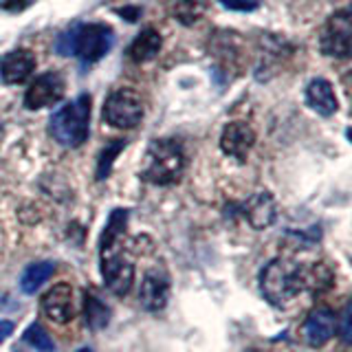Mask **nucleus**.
<instances>
[{
    "label": "nucleus",
    "mask_w": 352,
    "mask_h": 352,
    "mask_svg": "<svg viewBox=\"0 0 352 352\" xmlns=\"http://www.w3.org/2000/svg\"><path fill=\"white\" fill-rule=\"evenodd\" d=\"M128 225L126 209H115L102 236V278L110 293L128 295L135 282V264L124 247V234Z\"/></svg>",
    "instance_id": "f257e3e1"
},
{
    "label": "nucleus",
    "mask_w": 352,
    "mask_h": 352,
    "mask_svg": "<svg viewBox=\"0 0 352 352\" xmlns=\"http://www.w3.org/2000/svg\"><path fill=\"white\" fill-rule=\"evenodd\" d=\"M36 69V55L27 49H16L0 60V80L5 84H20Z\"/></svg>",
    "instance_id": "f8f14e48"
},
{
    "label": "nucleus",
    "mask_w": 352,
    "mask_h": 352,
    "mask_svg": "<svg viewBox=\"0 0 352 352\" xmlns=\"http://www.w3.org/2000/svg\"><path fill=\"white\" fill-rule=\"evenodd\" d=\"M220 5L234 11H251L260 5V0H220Z\"/></svg>",
    "instance_id": "b1692460"
},
{
    "label": "nucleus",
    "mask_w": 352,
    "mask_h": 352,
    "mask_svg": "<svg viewBox=\"0 0 352 352\" xmlns=\"http://www.w3.org/2000/svg\"><path fill=\"white\" fill-rule=\"evenodd\" d=\"M174 18L181 22V25H194V22L203 16L205 3L203 0H176L174 3Z\"/></svg>",
    "instance_id": "aec40b11"
},
{
    "label": "nucleus",
    "mask_w": 352,
    "mask_h": 352,
    "mask_svg": "<svg viewBox=\"0 0 352 352\" xmlns=\"http://www.w3.org/2000/svg\"><path fill=\"white\" fill-rule=\"evenodd\" d=\"M350 36H352L350 11L339 9L328 18L322 31V38H319V47H322L324 55H328V58L344 60L350 55Z\"/></svg>",
    "instance_id": "0eeeda50"
},
{
    "label": "nucleus",
    "mask_w": 352,
    "mask_h": 352,
    "mask_svg": "<svg viewBox=\"0 0 352 352\" xmlns=\"http://www.w3.org/2000/svg\"><path fill=\"white\" fill-rule=\"evenodd\" d=\"M126 148V141H113L110 146L104 148V152L99 154V161H97V179L104 181L106 176L110 174V168H113V161L117 159V154Z\"/></svg>",
    "instance_id": "412c9836"
},
{
    "label": "nucleus",
    "mask_w": 352,
    "mask_h": 352,
    "mask_svg": "<svg viewBox=\"0 0 352 352\" xmlns=\"http://www.w3.org/2000/svg\"><path fill=\"white\" fill-rule=\"evenodd\" d=\"M104 119L113 128H135L143 119V102L132 88L110 93L104 104Z\"/></svg>",
    "instance_id": "423d86ee"
},
{
    "label": "nucleus",
    "mask_w": 352,
    "mask_h": 352,
    "mask_svg": "<svg viewBox=\"0 0 352 352\" xmlns=\"http://www.w3.org/2000/svg\"><path fill=\"white\" fill-rule=\"evenodd\" d=\"M185 170L183 148L172 139H157L150 143L141 168V179L154 185H170L181 179Z\"/></svg>",
    "instance_id": "f03ea898"
},
{
    "label": "nucleus",
    "mask_w": 352,
    "mask_h": 352,
    "mask_svg": "<svg viewBox=\"0 0 352 352\" xmlns=\"http://www.w3.org/2000/svg\"><path fill=\"white\" fill-rule=\"evenodd\" d=\"M115 31L102 22H91V25L75 27V55L82 64H95L113 49Z\"/></svg>",
    "instance_id": "39448f33"
},
{
    "label": "nucleus",
    "mask_w": 352,
    "mask_h": 352,
    "mask_svg": "<svg viewBox=\"0 0 352 352\" xmlns=\"http://www.w3.org/2000/svg\"><path fill=\"white\" fill-rule=\"evenodd\" d=\"M80 352H93V350H88V348H82Z\"/></svg>",
    "instance_id": "c85d7f7f"
},
{
    "label": "nucleus",
    "mask_w": 352,
    "mask_h": 352,
    "mask_svg": "<svg viewBox=\"0 0 352 352\" xmlns=\"http://www.w3.org/2000/svg\"><path fill=\"white\" fill-rule=\"evenodd\" d=\"M330 284H333V271L326 264H313V267L302 269V291L319 295L328 291Z\"/></svg>",
    "instance_id": "f3484780"
},
{
    "label": "nucleus",
    "mask_w": 352,
    "mask_h": 352,
    "mask_svg": "<svg viewBox=\"0 0 352 352\" xmlns=\"http://www.w3.org/2000/svg\"><path fill=\"white\" fill-rule=\"evenodd\" d=\"M64 88H66V84L60 73H55V71L44 73V75L36 77V82L27 88L25 106L29 110H40V108L58 104L64 97Z\"/></svg>",
    "instance_id": "6e6552de"
},
{
    "label": "nucleus",
    "mask_w": 352,
    "mask_h": 352,
    "mask_svg": "<svg viewBox=\"0 0 352 352\" xmlns=\"http://www.w3.org/2000/svg\"><path fill=\"white\" fill-rule=\"evenodd\" d=\"M53 262H38V264H31V267L25 271L20 280V289L25 291L27 295L36 293L44 282H49V278L53 275Z\"/></svg>",
    "instance_id": "6ab92c4d"
},
{
    "label": "nucleus",
    "mask_w": 352,
    "mask_h": 352,
    "mask_svg": "<svg viewBox=\"0 0 352 352\" xmlns=\"http://www.w3.org/2000/svg\"><path fill=\"white\" fill-rule=\"evenodd\" d=\"M14 333V322H9V319H0V344Z\"/></svg>",
    "instance_id": "bb28decb"
},
{
    "label": "nucleus",
    "mask_w": 352,
    "mask_h": 352,
    "mask_svg": "<svg viewBox=\"0 0 352 352\" xmlns=\"http://www.w3.org/2000/svg\"><path fill=\"white\" fill-rule=\"evenodd\" d=\"M253 143H256V132L245 121H231L225 126L223 137H220V148L236 161H247Z\"/></svg>",
    "instance_id": "9d476101"
},
{
    "label": "nucleus",
    "mask_w": 352,
    "mask_h": 352,
    "mask_svg": "<svg viewBox=\"0 0 352 352\" xmlns=\"http://www.w3.org/2000/svg\"><path fill=\"white\" fill-rule=\"evenodd\" d=\"M170 297V286L168 280L161 278V275L148 273L141 282V291H139V302L146 311H161V308L168 304Z\"/></svg>",
    "instance_id": "4468645a"
},
{
    "label": "nucleus",
    "mask_w": 352,
    "mask_h": 352,
    "mask_svg": "<svg viewBox=\"0 0 352 352\" xmlns=\"http://www.w3.org/2000/svg\"><path fill=\"white\" fill-rule=\"evenodd\" d=\"M117 14H119V16H124V18L130 20V22H135V20L141 16V9H139V7H124V9H119Z\"/></svg>",
    "instance_id": "a878e982"
},
{
    "label": "nucleus",
    "mask_w": 352,
    "mask_h": 352,
    "mask_svg": "<svg viewBox=\"0 0 352 352\" xmlns=\"http://www.w3.org/2000/svg\"><path fill=\"white\" fill-rule=\"evenodd\" d=\"M260 286L264 297L273 306H284L302 291V267H297L291 260H273L264 267Z\"/></svg>",
    "instance_id": "20e7f679"
},
{
    "label": "nucleus",
    "mask_w": 352,
    "mask_h": 352,
    "mask_svg": "<svg viewBox=\"0 0 352 352\" xmlns=\"http://www.w3.org/2000/svg\"><path fill=\"white\" fill-rule=\"evenodd\" d=\"M55 51L60 55H75V27L60 33L55 40Z\"/></svg>",
    "instance_id": "5701e85b"
},
{
    "label": "nucleus",
    "mask_w": 352,
    "mask_h": 352,
    "mask_svg": "<svg viewBox=\"0 0 352 352\" xmlns=\"http://www.w3.org/2000/svg\"><path fill=\"white\" fill-rule=\"evenodd\" d=\"M306 104L322 117L335 115L339 104H337V97L333 91V84H330L328 80H322V77L313 80L306 86Z\"/></svg>",
    "instance_id": "ddd939ff"
},
{
    "label": "nucleus",
    "mask_w": 352,
    "mask_h": 352,
    "mask_svg": "<svg viewBox=\"0 0 352 352\" xmlns=\"http://www.w3.org/2000/svg\"><path fill=\"white\" fill-rule=\"evenodd\" d=\"M42 313L47 315L51 322L69 324L75 317V300H73V286L60 282L51 286L42 297Z\"/></svg>",
    "instance_id": "1a4fd4ad"
},
{
    "label": "nucleus",
    "mask_w": 352,
    "mask_h": 352,
    "mask_svg": "<svg viewBox=\"0 0 352 352\" xmlns=\"http://www.w3.org/2000/svg\"><path fill=\"white\" fill-rule=\"evenodd\" d=\"M84 313H86L88 328L99 330V328L108 326L110 311H108V306L102 302V297H99L95 291H86V295H84Z\"/></svg>",
    "instance_id": "a211bd4d"
},
{
    "label": "nucleus",
    "mask_w": 352,
    "mask_h": 352,
    "mask_svg": "<svg viewBox=\"0 0 352 352\" xmlns=\"http://www.w3.org/2000/svg\"><path fill=\"white\" fill-rule=\"evenodd\" d=\"M31 3H33V0H3L0 7L9 9V11H22V9H27Z\"/></svg>",
    "instance_id": "393cba45"
},
{
    "label": "nucleus",
    "mask_w": 352,
    "mask_h": 352,
    "mask_svg": "<svg viewBox=\"0 0 352 352\" xmlns=\"http://www.w3.org/2000/svg\"><path fill=\"white\" fill-rule=\"evenodd\" d=\"M163 47V40H161V33L157 29H143L139 36L132 40V44L128 47V60L135 62V64H143V62H150L159 55Z\"/></svg>",
    "instance_id": "2eb2a0df"
},
{
    "label": "nucleus",
    "mask_w": 352,
    "mask_h": 352,
    "mask_svg": "<svg viewBox=\"0 0 352 352\" xmlns=\"http://www.w3.org/2000/svg\"><path fill=\"white\" fill-rule=\"evenodd\" d=\"M341 324H344V341H350V308H346Z\"/></svg>",
    "instance_id": "cd10ccee"
},
{
    "label": "nucleus",
    "mask_w": 352,
    "mask_h": 352,
    "mask_svg": "<svg viewBox=\"0 0 352 352\" xmlns=\"http://www.w3.org/2000/svg\"><path fill=\"white\" fill-rule=\"evenodd\" d=\"M25 341H27L29 346L36 348V350H40V352H55L53 339L49 337V333H47V330H44L40 324H31V326L27 328Z\"/></svg>",
    "instance_id": "4be33fe9"
},
{
    "label": "nucleus",
    "mask_w": 352,
    "mask_h": 352,
    "mask_svg": "<svg viewBox=\"0 0 352 352\" xmlns=\"http://www.w3.org/2000/svg\"><path fill=\"white\" fill-rule=\"evenodd\" d=\"M245 212H247V220L251 223V227L264 229V227L273 225V220H275V201H273V196L271 194L253 196L251 201L247 203Z\"/></svg>",
    "instance_id": "dca6fc26"
},
{
    "label": "nucleus",
    "mask_w": 352,
    "mask_h": 352,
    "mask_svg": "<svg viewBox=\"0 0 352 352\" xmlns=\"http://www.w3.org/2000/svg\"><path fill=\"white\" fill-rule=\"evenodd\" d=\"M335 330H337V317L330 308L317 306L308 313L306 324H304V335L313 348H322L326 341L333 337Z\"/></svg>",
    "instance_id": "9b49d317"
},
{
    "label": "nucleus",
    "mask_w": 352,
    "mask_h": 352,
    "mask_svg": "<svg viewBox=\"0 0 352 352\" xmlns=\"http://www.w3.org/2000/svg\"><path fill=\"white\" fill-rule=\"evenodd\" d=\"M91 126V97L80 95L51 117V135L64 148H77L88 139Z\"/></svg>",
    "instance_id": "7ed1b4c3"
}]
</instances>
